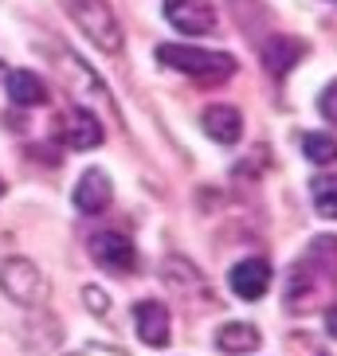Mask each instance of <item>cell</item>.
Instances as JSON below:
<instances>
[{
    "instance_id": "ac0fdd59",
    "label": "cell",
    "mask_w": 337,
    "mask_h": 356,
    "mask_svg": "<svg viewBox=\"0 0 337 356\" xmlns=\"http://www.w3.org/2000/svg\"><path fill=\"white\" fill-rule=\"evenodd\" d=\"M83 298L91 302V314H98V317H102L106 309H110V298H106L102 290H95V286H86V290H83Z\"/></svg>"
},
{
    "instance_id": "52a82bcc",
    "label": "cell",
    "mask_w": 337,
    "mask_h": 356,
    "mask_svg": "<svg viewBox=\"0 0 337 356\" xmlns=\"http://www.w3.org/2000/svg\"><path fill=\"white\" fill-rule=\"evenodd\" d=\"M165 20L180 35H208L216 28L212 0H165Z\"/></svg>"
},
{
    "instance_id": "30bf717a",
    "label": "cell",
    "mask_w": 337,
    "mask_h": 356,
    "mask_svg": "<svg viewBox=\"0 0 337 356\" xmlns=\"http://www.w3.org/2000/svg\"><path fill=\"white\" fill-rule=\"evenodd\" d=\"M228 286H232V293H240L243 302L263 298L267 286H271V262H267V259H243V262H235L232 274H228Z\"/></svg>"
},
{
    "instance_id": "277c9868",
    "label": "cell",
    "mask_w": 337,
    "mask_h": 356,
    "mask_svg": "<svg viewBox=\"0 0 337 356\" xmlns=\"http://www.w3.org/2000/svg\"><path fill=\"white\" fill-rule=\"evenodd\" d=\"M63 8L75 20V28L95 43L98 51L106 55L122 51V24H118L114 8L106 0H63Z\"/></svg>"
},
{
    "instance_id": "4fadbf2b",
    "label": "cell",
    "mask_w": 337,
    "mask_h": 356,
    "mask_svg": "<svg viewBox=\"0 0 337 356\" xmlns=\"http://www.w3.org/2000/svg\"><path fill=\"white\" fill-rule=\"evenodd\" d=\"M259 341H263V337H259V329H255L251 321H228V325H220V333H216V348L228 353V356L255 353Z\"/></svg>"
},
{
    "instance_id": "8fae6325",
    "label": "cell",
    "mask_w": 337,
    "mask_h": 356,
    "mask_svg": "<svg viewBox=\"0 0 337 356\" xmlns=\"http://www.w3.org/2000/svg\"><path fill=\"white\" fill-rule=\"evenodd\" d=\"M302 55H306V43L295 40V35H271V40H263V47H259V59H263V67L274 79H283Z\"/></svg>"
},
{
    "instance_id": "3957f363",
    "label": "cell",
    "mask_w": 337,
    "mask_h": 356,
    "mask_svg": "<svg viewBox=\"0 0 337 356\" xmlns=\"http://www.w3.org/2000/svg\"><path fill=\"white\" fill-rule=\"evenodd\" d=\"M0 290L8 293L16 305H28V309H40L52 298L47 274L28 254H0Z\"/></svg>"
},
{
    "instance_id": "7c38bea8",
    "label": "cell",
    "mask_w": 337,
    "mask_h": 356,
    "mask_svg": "<svg viewBox=\"0 0 337 356\" xmlns=\"http://www.w3.org/2000/svg\"><path fill=\"white\" fill-rule=\"evenodd\" d=\"M201 126H204V134L212 137V141H220V145H235L243 137V114L235 110V106H208L204 110V118H201Z\"/></svg>"
},
{
    "instance_id": "44dd1931",
    "label": "cell",
    "mask_w": 337,
    "mask_h": 356,
    "mask_svg": "<svg viewBox=\"0 0 337 356\" xmlns=\"http://www.w3.org/2000/svg\"><path fill=\"white\" fill-rule=\"evenodd\" d=\"M0 196H4V180H0Z\"/></svg>"
},
{
    "instance_id": "ffe728a7",
    "label": "cell",
    "mask_w": 337,
    "mask_h": 356,
    "mask_svg": "<svg viewBox=\"0 0 337 356\" xmlns=\"http://www.w3.org/2000/svg\"><path fill=\"white\" fill-rule=\"evenodd\" d=\"M326 329L337 337V305H329V309H326Z\"/></svg>"
},
{
    "instance_id": "2e32d148",
    "label": "cell",
    "mask_w": 337,
    "mask_h": 356,
    "mask_svg": "<svg viewBox=\"0 0 337 356\" xmlns=\"http://www.w3.org/2000/svg\"><path fill=\"white\" fill-rule=\"evenodd\" d=\"M310 200H314L318 216L337 220V177H314L310 180Z\"/></svg>"
},
{
    "instance_id": "7a4b0ae2",
    "label": "cell",
    "mask_w": 337,
    "mask_h": 356,
    "mask_svg": "<svg viewBox=\"0 0 337 356\" xmlns=\"http://www.w3.org/2000/svg\"><path fill=\"white\" fill-rule=\"evenodd\" d=\"M157 59L173 71L189 74L201 86H220L235 74V59L228 51H204V47H189V43H161Z\"/></svg>"
},
{
    "instance_id": "d6986e66",
    "label": "cell",
    "mask_w": 337,
    "mask_h": 356,
    "mask_svg": "<svg viewBox=\"0 0 337 356\" xmlns=\"http://www.w3.org/2000/svg\"><path fill=\"white\" fill-rule=\"evenodd\" d=\"M71 356H126V353L114 348V345H83L79 353H71Z\"/></svg>"
},
{
    "instance_id": "5b68a950",
    "label": "cell",
    "mask_w": 337,
    "mask_h": 356,
    "mask_svg": "<svg viewBox=\"0 0 337 356\" xmlns=\"http://www.w3.org/2000/svg\"><path fill=\"white\" fill-rule=\"evenodd\" d=\"M86 254L106 274H134L137 270V247L122 231H98V235H91Z\"/></svg>"
},
{
    "instance_id": "ba28073f",
    "label": "cell",
    "mask_w": 337,
    "mask_h": 356,
    "mask_svg": "<svg viewBox=\"0 0 337 356\" xmlns=\"http://www.w3.org/2000/svg\"><path fill=\"white\" fill-rule=\"evenodd\" d=\"M134 329L149 348H165L173 341V314H168V305L153 302V298L137 302L134 305Z\"/></svg>"
},
{
    "instance_id": "9c48e42d",
    "label": "cell",
    "mask_w": 337,
    "mask_h": 356,
    "mask_svg": "<svg viewBox=\"0 0 337 356\" xmlns=\"http://www.w3.org/2000/svg\"><path fill=\"white\" fill-rule=\"evenodd\" d=\"M110 200H114V184L106 177L102 168H86L79 184H75V208L83 211V216H98V211L110 208Z\"/></svg>"
},
{
    "instance_id": "9a60e30c",
    "label": "cell",
    "mask_w": 337,
    "mask_h": 356,
    "mask_svg": "<svg viewBox=\"0 0 337 356\" xmlns=\"http://www.w3.org/2000/svg\"><path fill=\"white\" fill-rule=\"evenodd\" d=\"M302 153L306 161H314V165H337V137L334 134H302Z\"/></svg>"
},
{
    "instance_id": "e0dca14e",
    "label": "cell",
    "mask_w": 337,
    "mask_h": 356,
    "mask_svg": "<svg viewBox=\"0 0 337 356\" xmlns=\"http://www.w3.org/2000/svg\"><path fill=\"white\" fill-rule=\"evenodd\" d=\"M318 110H322V118H326V122H334V126H337V79L326 86V90H322V98H318Z\"/></svg>"
},
{
    "instance_id": "6da1fadb",
    "label": "cell",
    "mask_w": 337,
    "mask_h": 356,
    "mask_svg": "<svg viewBox=\"0 0 337 356\" xmlns=\"http://www.w3.org/2000/svg\"><path fill=\"white\" fill-rule=\"evenodd\" d=\"M334 298H337V239L318 235L286 270L283 305L290 314H318V309H329Z\"/></svg>"
},
{
    "instance_id": "5bb4252c",
    "label": "cell",
    "mask_w": 337,
    "mask_h": 356,
    "mask_svg": "<svg viewBox=\"0 0 337 356\" xmlns=\"http://www.w3.org/2000/svg\"><path fill=\"white\" fill-rule=\"evenodd\" d=\"M4 86H8V98L16 106H43L47 102V86H43V79L32 71H12L8 79H4Z\"/></svg>"
},
{
    "instance_id": "8992f818",
    "label": "cell",
    "mask_w": 337,
    "mask_h": 356,
    "mask_svg": "<svg viewBox=\"0 0 337 356\" xmlns=\"http://www.w3.org/2000/svg\"><path fill=\"white\" fill-rule=\"evenodd\" d=\"M102 122H98L91 110H83V106H71L63 118H59V141H63L67 149H75V153H83V149H98L102 145Z\"/></svg>"
}]
</instances>
